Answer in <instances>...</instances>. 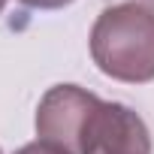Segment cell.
<instances>
[{
    "label": "cell",
    "instance_id": "obj_5",
    "mask_svg": "<svg viewBox=\"0 0 154 154\" xmlns=\"http://www.w3.org/2000/svg\"><path fill=\"white\" fill-rule=\"evenodd\" d=\"M18 3H24L30 9H60V6L72 3V0H18Z\"/></svg>",
    "mask_w": 154,
    "mask_h": 154
},
{
    "label": "cell",
    "instance_id": "obj_6",
    "mask_svg": "<svg viewBox=\"0 0 154 154\" xmlns=\"http://www.w3.org/2000/svg\"><path fill=\"white\" fill-rule=\"evenodd\" d=\"M3 6H6V0H0V12H3Z\"/></svg>",
    "mask_w": 154,
    "mask_h": 154
},
{
    "label": "cell",
    "instance_id": "obj_3",
    "mask_svg": "<svg viewBox=\"0 0 154 154\" xmlns=\"http://www.w3.org/2000/svg\"><path fill=\"white\" fill-rule=\"evenodd\" d=\"M100 103V97L75 88V85H57L51 88L36 109V133L42 142L60 145L63 151H79L82 127L91 115V109Z\"/></svg>",
    "mask_w": 154,
    "mask_h": 154
},
{
    "label": "cell",
    "instance_id": "obj_1",
    "mask_svg": "<svg viewBox=\"0 0 154 154\" xmlns=\"http://www.w3.org/2000/svg\"><path fill=\"white\" fill-rule=\"evenodd\" d=\"M94 63L118 82L154 79V12L142 3L109 6L91 27Z\"/></svg>",
    "mask_w": 154,
    "mask_h": 154
},
{
    "label": "cell",
    "instance_id": "obj_4",
    "mask_svg": "<svg viewBox=\"0 0 154 154\" xmlns=\"http://www.w3.org/2000/svg\"><path fill=\"white\" fill-rule=\"evenodd\" d=\"M15 154H69V151H63L60 145H51V142H30V145H24V148H18Z\"/></svg>",
    "mask_w": 154,
    "mask_h": 154
},
{
    "label": "cell",
    "instance_id": "obj_2",
    "mask_svg": "<svg viewBox=\"0 0 154 154\" xmlns=\"http://www.w3.org/2000/svg\"><path fill=\"white\" fill-rule=\"evenodd\" d=\"M75 154H151V136L130 106L100 100L82 127Z\"/></svg>",
    "mask_w": 154,
    "mask_h": 154
},
{
    "label": "cell",
    "instance_id": "obj_7",
    "mask_svg": "<svg viewBox=\"0 0 154 154\" xmlns=\"http://www.w3.org/2000/svg\"><path fill=\"white\" fill-rule=\"evenodd\" d=\"M145 3H151V6H154V0H145Z\"/></svg>",
    "mask_w": 154,
    "mask_h": 154
}]
</instances>
